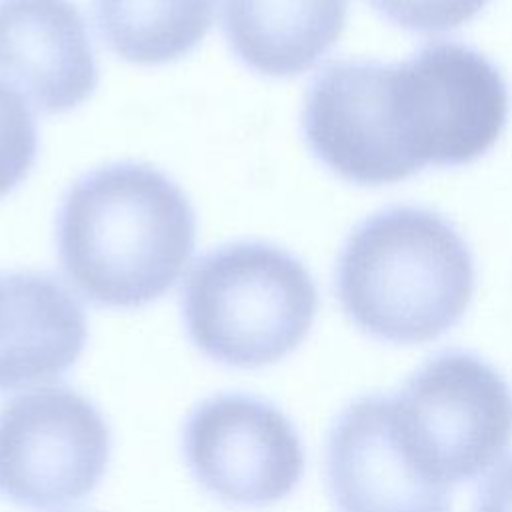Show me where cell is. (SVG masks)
Returning a JSON list of instances; mask_svg holds the SVG:
<instances>
[{"instance_id":"4fadbf2b","label":"cell","mask_w":512,"mask_h":512,"mask_svg":"<svg viewBox=\"0 0 512 512\" xmlns=\"http://www.w3.org/2000/svg\"><path fill=\"white\" fill-rule=\"evenodd\" d=\"M36 150L38 130L26 100L0 82V198L30 174Z\"/></svg>"},{"instance_id":"9c48e42d","label":"cell","mask_w":512,"mask_h":512,"mask_svg":"<svg viewBox=\"0 0 512 512\" xmlns=\"http://www.w3.org/2000/svg\"><path fill=\"white\" fill-rule=\"evenodd\" d=\"M0 82L44 114L74 110L92 96L96 56L72 0H0Z\"/></svg>"},{"instance_id":"7c38bea8","label":"cell","mask_w":512,"mask_h":512,"mask_svg":"<svg viewBox=\"0 0 512 512\" xmlns=\"http://www.w3.org/2000/svg\"><path fill=\"white\" fill-rule=\"evenodd\" d=\"M94 20L116 56L156 66L190 54L204 40L214 0H94Z\"/></svg>"},{"instance_id":"277c9868","label":"cell","mask_w":512,"mask_h":512,"mask_svg":"<svg viewBox=\"0 0 512 512\" xmlns=\"http://www.w3.org/2000/svg\"><path fill=\"white\" fill-rule=\"evenodd\" d=\"M392 422L416 468L452 488L484 474L512 440V392L504 376L466 350H444L390 396Z\"/></svg>"},{"instance_id":"ba28073f","label":"cell","mask_w":512,"mask_h":512,"mask_svg":"<svg viewBox=\"0 0 512 512\" xmlns=\"http://www.w3.org/2000/svg\"><path fill=\"white\" fill-rule=\"evenodd\" d=\"M324 466L336 512H450V490L428 480L400 444L390 396H362L340 410Z\"/></svg>"},{"instance_id":"8fae6325","label":"cell","mask_w":512,"mask_h":512,"mask_svg":"<svg viewBox=\"0 0 512 512\" xmlns=\"http://www.w3.org/2000/svg\"><path fill=\"white\" fill-rule=\"evenodd\" d=\"M350 0H222V30L250 70L288 78L310 70L340 38Z\"/></svg>"},{"instance_id":"6da1fadb","label":"cell","mask_w":512,"mask_h":512,"mask_svg":"<svg viewBox=\"0 0 512 512\" xmlns=\"http://www.w3.org/2000/svg\"><path fill=\"white\" fill-rule=\"evenodd\" d=\"M196 242L188 196L164 172L112 162L82 174L56 216L60 266L90 302L132 310L162 298Z\"/></svg>"},{"instance_id":"8992f818","label":"cell","mask_w":512,"mask_h":512,"mask_svg":"<svg viewBox=\"0 0 512 512\" xmlns=\"http://www.w3.org/2000/svg\"><path fill=\"white\" fill-rule=\"evenodd\" d=\"M182 454L210 496L240 508H266L290 496L306 462L292 420L246 392L200 400L184 420Z\"/></svg>"},{"instance_id":"9a60e30c","label":"cell","mask_w":512,"mask_h":512,"mask_svg":"<svg viewBox=\"0 0 512 512\" xmlns=\"http://www.w3.org/2000/svg\"><path fill=\"white\" fill-rule=\"evenodd\" d=\"M472 512H512V458L484 480Z\"/></svg>"},{"instance_id":"5b68a950","label":"cell","mask_w":512,"mask_h":512,"mask_svg":"<svg viewBox=\"0 0 512 512\" xmlns=\"http://www.w3.org/2000/svg\"><path fill=\"white\" fill-rule=\"evenodd\" d=\"M110 452L104 414L68 386L30 388L0 408V494L20 508L56 512L82 502Z\"/></svg>"},{"instance_id":"52a82bcc","label":"cell","mask_w":512,"mask_h":512,"mask_svg":"<svg viewBox=\"0 0 512 512\" xmlns=\"http://www.w3.org/2000/svg\"><path fill=\"white\" fill-rule=\"evenodd\" d=\"M414 86L426 166L484 156L506 128L510 96L500 70L478 50L438 40L404 60Z\"/></svg>"},{"instance_id":"3957f363","label":"cell","mask_w":512,"mask_h":512,"mask_svg":"<svg viewBox=\"0 0 512 512\" xmlns=\"http://www.w3.org/2000/svg\"><path fill=\"white\" fill-rule=\"evenodd\" d=\"M180 306L186 334L204 356L230 368H262L308 336L318 290L288 250L240 240L196 260Z\"/></svg>"},{"instance_id":"30bf717a","label":"cell","mask_w":512,"mask_h":512,"mask_svg":"<svg viewBox=\"0 0 512 512\" xmlns=\"http://www.w3.org/2000/svg\"><path fill=\"white\" fill-rule=\"evenodd\" d=\"M88 320L52 274L0 272V392L52 384L82 356Z\"/></svg>"},{"instance_id":"5bb4252c","label":"cell","mask_w":512,"mask_h":512,"mask_svg":"<svg viewBox=\"0 0 512 512\" xmlns=\"http://www.w3.org/2000/svg\"><path fill=\"white\" fill-rule=\"evenodd\" d=\"M388 22L416 34L454 30L482 12L490 0H368Z\"/></svg>"},{"instance_id":"7a4b0ae2","label":"cell","mask_w":512,"mask_h":512,"mask_svg":"<svg viewBox=\"0 0 512 512\" xmlns=\"http://www.w3.org/2000/svg\"><path fill=\"white\" fill-rule=\"evenodd\" d=\"M474 282L464 238L420 206H390L362 220L336 262L344 314L360 332L390 344H420L454 328Z\"/></svg>"}]
</instances>
